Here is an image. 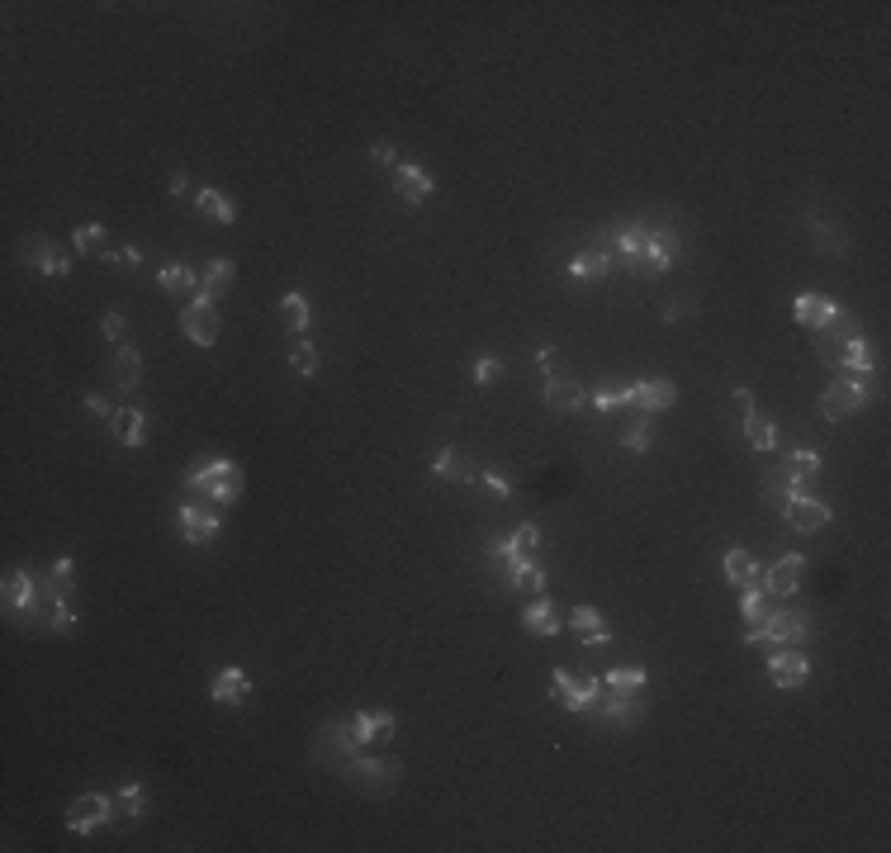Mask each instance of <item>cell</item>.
<instances>
[{
    "mask_svg": "<svg viewBox=\"0 0 891 853\" xmlns=\"http://www.w3.org/2000/svg\"><path fill=\"white\" fill-rule=\"evenodd\" d=\"M536 550H541V527L536 522H522V527H512L508 536H498L489 545V564L498 569V579L508 583L512 593H531V598L546 593L550 579L536 564Z\"/></svg>",
    "mask_w": 891,
    "mask_h": 853,
    "instance_id": "1",
    "label": "cell"
},
{
    "mask_svg": "<svg viewBox=\"0 0 891 853\" xmlns=\"http://www.w3.org/2000/svg\"><path fill=\"white\" fill-rule=\"evenodd\" d=\"M181 493L190 503H204V508H233L242 498V470H237L228 455H200L181 479Z\"/></svg>",
    "mask_w": 891,
    "mask_h": 853,
    "instance_id": "2",
    "label": "cell"
},
{
    "mask_svg": "<svg viewBox=\"0 0 891 853\" xmlns=\"http://www.w3.org/2000/svg\"><path fill=\"white\" fill-rule=\"evenodd\" d=\"M816 636L811 612H792V607H768L759 626H745V645L754 650H806Z\"/></svg>",
    "mask_w": 891,
    "mask_h": 853,
    "instance_id": "3",
    "label": "cell"
},
{
    "mask_svg": "<svg viewBox=\"0 0 891 853\" xmlns=\"http://www.w3.org/2000/svg\"><path fill=\"white\" fill-rule=\"evenodd\" d=\"M361 740H356V730H351V721H328V726H318L313 730V740H309V759L318 763V768H332L337 778H342L346 768L356 763V754H361Z\"/></svg>",
    "mask_w": 891,
    "mask_h": 853,
    "instance_id": "4",
    "label": "cell"
},
{
    "mask_svg": "<svg viewBox=\"0 0 891 853\" xmlns=\"http://www.w3.org/2000/svg\"><path fill=\"white\" fill-rule=\"evenodd\" d=\"M877 394H882V380H830L820 389V418L849 422L854 413H863Z\"/></svg>",
    "mask_w": 891,
    "mask_h": 853,
    "instance_id": "5",
    "label": "cell"
},
{
    "mask_svg": "<svg viewBox=\"0 0 891 853\" xmlns=\"http://www.w3.org/2000/svg\"><path fill=\"white\" fill-rule=\"evenodd\" d=\"M0 602H5V612H10V617H24L29 626H48V612H43V593H38V574H34V569H5Z\"/></svg>",
    "mask_w": 891,
    "mask_h": 853,
    "instance_id": "6",
    "label": "cell"
},
{
    "mask_svg": "<svg viewBox=\"0 0 891 853\" xmlns=\"http://www.w3.org/2000/svg\"><path fill=\"white\" fill-rule=\"evenodd\" d=\"M602 692H607L602 673H588V678H579V673H569V669L550 673V697H555L564 711H574V716H593V707L602 702Z\"/></svg>",
    "mask_w": 891,
    "mask_h": 853,
    "instance_id": "7",
    "label": "cell"
},
{
    "mask_svg": "<svg viewBox=\"0 0 891 853\" xmlns=\"http://www.w3.org/2000/svg\"><path fill=\"white\" fill-rule=\"evenodd\" d=\"M356 792H365V797H389L394 787L403 782V763H394V759H375V754H356V763L342 773Z\"/></svg>",
    "mask_w": 891,
    "mask_h": 853,
    "instance_id": "8",
    "label": "cell"
},
{
    "mask_svg": "<svg viewBox=\"0 0 891 853\" xmlns=\"http://www.w3.org/2000/svg\"><path fill=\"white\" fill-rule=\"evenodd\" d=\"M593 721H602L607 730H640L650 721V697L645 692H602Z\"/></svg>",
    "mask_w": 891,
    "mask_h": 853,
    "instance_id": "9",
    "label": "cell"
},
{
    "mask_svg": "<svg viewBox=\"0 0 891 853\" xmlns=\"http://www.w3.org/2000/svg\"><path fill=\"white\" fill-rule=\"evenodd\" d=\"M119 820V801L105 797V792H86L67 806V835H95Z\"/></svg>",
    "mask_w": 891,
    "mask_h": 853,
    "instance_id": "10",
    "label": "cell"
},
{
    "mask_svg": "<svg viewBox=\"0 0 891 853\" xmlns=\"http://www.w3.org/2000/svg\"><path fill=\"white\" fill-rule=\"evenodd\" d=\"M181 332H185V342L214 346V342H219V332H223L219 304H214V299H204V294H190V304L181 309Z\"/></svg>",
    "mask_w": 891,
    "mask_h": 853,
    "instance_id": "11",
    "label": "cell"
},
{
    "mask_svg": "<svg viewBox=\"0 0 891 853\" xmlns=\"http://www.w3.org/2000/svg\"><path fill=\"white\" fill-rule=\"evenodd\" d=\"M19 261H24L29 271L48 275V280H62V275H72V256L57 252L53 237H43V233H29L24 242H19Z\"/></svg>",
    "mask_w": 891,
    "mask_h": 853,
    "instance_id": "12",
    "label": "cell"
},
{
    "mask_svg": "<svg viewBox=\"0 0 891 853\" xmlns=\"http://www.w3.org/2000/svg\"><path fill=\"white\" fill-rule=\"evenodd\" d=\"M778 517L792 531H825L830 522H835V508H830L825 498H816V493H792V498L782 503Z\"/></svg>",
    "mask_w": 891,
    "mask_h": 853,
    "instance_id": "13",
    "label": "cell"
},
{
    "mask_svg": "<svg viewBox=\"0 0 891 853\" xmlns=\"http://www.w3.org/2000/svg\"><path fill=\"white\" fill-rule=\"evenodd\" d=\"M176 527H181V541L190 545H209L223 536V512L219 508H204V503H190L185 498L181 512H176Z\"/></svg>",
    "mask_w": 891,
    "mask_h": 853,
    "instance_id": "14",
    "label": "cell"
},
{
    "mask_svg": "<svg viewBox=\"0 0 891 853\" xmlns=\"http://www.w3.org/2000/svg\"><path fill=\"white\" fill-rule=\"evenodd\" d=\"M801 579H806V560L801 555H782V560H773L768 569H759V583H764V593L768 598H797L801 593Z\"/></svg>",
    "mask_w": 891,
    "mask_h": 853,
    "instance_id": "15",
    "label": "cell"
},
{
    "mask_svg": "<svg viewBox=\"0 0 891 853\" xmlns=\"http://www.w3.org/2000/svg\"><path fill=\"white\" fill-rule=\"evenodd\" d=\"M835 370H844L849 380H882L877 375V346L863 337V332H854L849 342L839 346V356H835Z\"/></svg>",
    "mask_w": 891,
    "mask_h": 853,
    "instance_id": "16",
    "label": "cell"
},
{
    "mask_svg": "<svg viewBox=\"0 0 891 853\" xmlns=\"http://www.w3.org/2000/svg\"><path fill=\"white\" fill-rule=\"evenodd\" d=\"M564 626L579 636L583 650H602V645H612V626H607V617H602L598 607H588V602H579V607L564 617Z\"/></svg>",
    "mask_w": 891,
    "mask_h": 853,
    "instance_id": "17",
    "label": "cell"
},
{
    "mask_svg": "<svg viewBox=\"0 0 891 853\" xmlns=\"http://www.w3.org/2000/svg\"><path fill=\"white\" fill-rule=\"evenodd\" d=\"M432 190H437V181H432V171L418 162H399L394 166V195H399L408 209H418V204L432 200Z\"/></svg>",
    "mask_w": 891,
    "mask_h": 853,
    "instance_id": "18",
    "label": "cell"
},
{
    "mask_svg": "<svg viewBox=\"0 0 891 853\" xmlns=\"http://www.w3.org/2000/svg\"><path fill=\"white\" fill-rule=\"evenodd\" d=\"M768 678H773L782 692H797V688H806V678H811V659L801 650H768Z\"/></svg>",
    "mask_w": 891,
    "mask_h": 853,
    "instance_id": "19",
    "label": "cell"
},
{
    "mask_svg": "<svg viewBox=\"0 0 891 853\" xmlns=\"http://www.w3.org/2000/svg\"><path fill=\"white\" fill-rule=\"evenodd\" d=\"M678 261V237H673V228H650V237H645V252H640V266L636 271L645 275H664Z\"/></svg>",
    "mask_w": 891,
    "mask_h": 853,
    "instance_id": "20",
    "label": "cell"
},
{
    "mask_svg": "<svg viewBox=\"0 0 891 853\" xmlns=\"http://www.w3.org/2000/svg\"><path fill=\"white\" fill-rule=\"evenodd\" d=\"M209 697H214L219 707H242V702L252 697V673L237 669V664L219 669L214 678H209Z\"/></svg>",
    "mask_w": 891,
    "mask_h": 853,
    "instance_id": "21",
    "label": "cell"
},
{
    "mask_svg": "<svg viewBox=\"0 0 891 853\" xmlns=\"http://www.w3.org/2000/svg\"><path fill=\"white\" fill-rule=\"evenodd\" d=\"M351 730H356V740H361L365 749L370 745H394L399 721H394V711H356V716H351Z\"/></svg>",
    "mask_w": 891,
    "mask_h": 853,
    "instance_id": "22",
    "label": "cell"
},
{
    "mask_svg": "<svg viewBox=\"0 0 891 853\" xmlns=\"http://www.w3.org/2000/svg\"><path fill=\"white\" fill-rule=\"evenodd\" d=\"M839 313H844V309H839L835 299H825V294H816V290H806V294H797V299H792V318H797L801 327H811V332L830 327Z\"/></svg>",
    "mask_w": 891,
    "mask_h": 853,
    "instance_id": "23",
    "label": "cell"
},
{
    "mask_svg": "<svg viewBox=\"0 0 891 853\" xmlns=\"http://www.w3.org/2000/svg\"><path fill=\"white\" fill-rule=\"evenodd\" d=\"M541 399H546L550 413H579V408H588V389L574 375H555V380H546Z\"/></svg>",
    "mask_w": 891,
    "mask_h": 853,
    "instance_id": "24",
    "label": "cell"
},
{
    "mask_svg": "<svg viewBox=\"0 0 891 853\" xmlns=\"http://www.w3.org/2000/svg\"><path fill=\"white\" fill-rule=\"evenodd\" d=\"M678 403V384L673 380H636L631 384V408H640V413H664V408H673Z\"/></svg>",
    "mask_w": 891,
    "mask_h": 853,
    "instance_id": "25",
    "label": "cell"
},
{
    "mask_svg": "<svg viewBox=\"0 0 891 853\" xmlns=\"http://www.w3.org/2000/svg\"><path fill=\"white\" fill-rule=\"evenodd\" d=\"M110 384L119 394H133V389H143V351H133V346H114L110 356Z\"/></svg>",
    "mask_w": 891,
    "mask_h": 853,
    "instance_id": "26",
    "label": "cell"
},
{
    "mask_svg": "<svg viewBox=\"0 0 891 853\" xmlns=\"http://www.w3.org/2000/svg\"><path fill=\"white\" fill-rule=\"evenodd\" d=\"M560 626H564V617H560V607L541 593V598H531L527 607H522V631H531L536 640H550V636H560Z\"/></svg>",
    "mask_w": 891,
    "mask_h": 853,
    "instance_id": "27",
    "label": "cell"
},
{
    "mask_svg": "<svg viewBox=\"0 0 891 853\" xmlns=\"http://www.w3.org/2000/svg\"><path fill=\"white\" fill-rule=\"evenodd\" d=\"M432 474L437 479H451V484H479V474H484V465H474V460H465V455L455 451V446H441L437 455H432Z\"/></svg>",
    "mask_w": 891,
    "mask_h": 853,
    "instance_id": "28",
    "label": "cell"
},
{
    "mask_svg": "<svg viewBox=\"0 0 891 853\" xmlns=\"http://www.w3.org/2000/svg\"><path fill=\"white\" fill-rule=\"evenodd\" d=\"M607 271H612V256L602 252V247H588V252H579L569 261V280L574 285H598V280H607Z\"/></svg>",
    "mask_w": 891,
    "mask_h": 853,
    "instance_id": "29",
    "label": "cell"
},
{
    "mask_svg": "<svg viewBox=\"0 0 891 853\" xmlns=\"http://www.w3.org/2000/svg\"><path fill=\"white\" fill-rule=\"evenodd\" d=\"M233 275H237V266L228 261V256H214V261H204V266H200V294L219 304L223 294H228V285H233Z\"/></svg>",
    "mask_w": 891,
    "mask_h": 853,
    "instance_id": "30",
    "label": "cell"
},
{
    "mask_svg": "<svg viewBox=\"0 0 891 853\" xmlns=\"http://www.w3.org/2000/svg\"><path fill=\"white\" fill-rule=\"evenodd\" d=\"M612 252L621 256V261H631V266H640V252H645V237H650V223H621V228H612Z\"/></svg>",
    "mask_w": 891,
    "mask_h": 853,
    "instance_id": "31",
    "label": "cell"
},
{
    "mask_svg": "<svg viewBox=\"0 0 891 853\" xmlns=\"http://www.w3.org/2000/svg\"><path fill=\"white\" fill-rule=\"evenodd\" d=\"M782 474L792 479V489L797 493H811V479L820 474V455L811 451V446H801V451H792L787 460H782Z\"/></svg>",
    "mask_w": 891,
    "mask_h": 853,
    "instance_id": "32",
    "label": "cell"
},
{
    "mask_svg": "<svg viewBox=\"0 0 891 853\" xmlns=\"http://www.w3.org/2000/svg\"><path fill=\"white\" fill-rule=\"evenodd\" d=\"M157 290H166V294H200V271H195V266H185V261H166L162 271H157Z\"/></svg>",
    "mask_w": 891,
    "mask_h": 853,
    "instance_id": "33",
    "label": "cell"
},
{
    "mask_svg": "<svg viewBox=\"0 0 891 853\" xmlns=\"http://www.w3.org/2000/svg\"><path fill=\"white\" fill-rule=\"evenodd\" d=\"M309 323H313L309 299H304V294H299V290L280 294V327H285L290 337H304V332H309Z\"/></svg>",
    "mask_w": 891,
    "mask_h": 853,
    "instance_id": "34",
    "label": "cell"
},
{
    "mask_svg": "<svg viewBox=\"0 0 891 853\" xmlns=\"http://www.w3.org/2000/svg\"><path fill=\"white\" fill-rule=\"evenodd\" d=\"M110 427H114V436H119L124 446H133V451L147 446V413H143V408H119V413L110 418Z\"/></svg>",
    "mask_w": 891,
    "mask_h": 853,
    "instance_id": "35",
    "label": "cell"
},
{
    "mask_svg": "<svg viewBox=\"0 0 891 853\" xmlns=\"http://www.w3.org/2000/svg\"><path fill=\"white\" fill-rule=\"evenodd\" d=\"M858 327H854V318H849V313H839L835 323L830 327H820V346H816V356L825 365H835V356H839V346L849 342V337H854Z\"/></svg>",
    "mask_w": 891,
    "mask_h": 853,
    "instance_id": "36",
    "label": "cell"
},
{
    "mask_svg": "<svg viewBox=\"0 0 891 853\" xmlns=\"http://www.w3.org/2000/svg\"><path fill=\"white\" fill-rule=\"evenodd\" d=\"M745 441H749V446H754L759 455H773V451H778V422L764 418L759 408H754V413H745Z\"/></svg>",
    "mask_w": 891,
    "mask_h": 853,
    "instance_id": "37",
    "label": "cell"
},
{
    "mask_svg": "<svg viewBox=\"0 0 891 853\" xmlns=\"http://www.w3.org/2000/svg\"><path fill=\"white\" fill-rule=\"evenodd\" d=\"M195 209L209 214L214 223H223V228L237 223V204H233V195H223V190H195Z\"/></svg>",
    "mask_w": 891,
    "mask_h": 853,
    "instance_id": "38",
    "label": "cell"
},
{
    "mask_svg": "<svg viewBox=\"0 0 891 853\" xmlns=\"http://www.w3.org/2000/svg\"><path fill=\"white\" fill-rule=\"evenodd\" d=\"M792 493H797V489H792V479L782 474V465H768V470L759 474V498H764L773 512H782V503H787Z\"/></svg>",
    "mask_w": 891,
    "mask_h": 853,
    "instance_id": "39",
    "label": "cell"
},
{
    "mask_svg": "<svg viewBox=\"0 0 891 853\" xmlns=\"http://www.w3.org/2000/svg\"><path fill=\"white\" fill-rule=\"evenodd\" d=\"M721 574H726V583L745 588V583L759 579V560H754L749 550H726V560H721Z\"/></svg>",
    "mask_w": 891,
    "mask_h": 853,
    "instance_id": "40",
    "label": "cell"
},
{
    "mask_svg": "<svg viewBox=\"0 0 891 853\" xmlns=\"http://www.w3.org/2000/svg\"><path fill=\"white\" fill-rule=\"evenodd\" d=\"M602 683H607V692H645L650 688V673L640 669V664H617V669L602 673Z\"/></svg>",
    "mask_w": 891,
    "mask_h": 853,
    "instance_id": "41",
    "label": "cell"
},
{
    "mask_svg": "<svg viewBox=\"0 0 891 853\" xmlns=\"http://www.w3.org/2000/svg\"><path fill=\"white\" fill-rule=\"evenodd\" d=\"M768 607H773V598L764 593V583L759 579L740 588V617H745V626H759V621L768 617Z\"/></svg>",
    "mask_w": 891,
    "mask_h": 853,
    "instance_id": "42",
    "label": "cell"
},
{
    "mask_svg": "<svg viewBox=\"0 0 891 853\" xmlns=\"http://www.w3.org/2000/svg\"><path fill=\"white\" fill-rule=\"evenodd\" d=\"M72 247L81 256H105L110 252V233H105V223H81L72 233Z\"/></svg>",
    "mask_w": 891,
    "mask_h": 853,
    "instance_id": "43",
    "label": "cell"
},
{
    "mask_svg": "<svg viewBox=\"0 0 891 853\" xmlns=\"http://www.w3.org/2000/svg\"><path fill=\"white\" fill-rule=\"evenodd\" d=\"M811 233H816V252L820 256H844V252H849V237H844V228H835V223L811 218Z\"/></svg>",
    "mask_w": 891,
    "mask_h": 853,
    "instance_id": "44",
    "label": "cell"
},
{
    "mask_svg": "<svg viewBox=\"0 0 891 853\" xmlns=\"http://www.w3.org/2000/svg\"><path fill=\"white\" fill-rule=\"evenodd\" d=\"M290 370H294V375H304V380H313V375L323 370V356H318V346H313L309 337H294V346H290Z\"/></svg>",
    "mask_w": 891,
    "mask_h": 853,
    "instance_id": "45",
    "label": "cell"
},
{
    "mask_svg": "<svg viewBox=\"0 0 891 853\" xmlns=\"http://www.w3.org/2000/svg\"><path fill=\"white\" fill-rule=\"evenodd\" d=\"M114 801H119V816H128V820L147 816V787L143 782H124V787L114 792Z\"/></svg>",
    "mask_w": 891,
    "mask_h": 853,
    "instance_id": "46",
    "label": "cell"
},
{
    "mask_svg": "<svg viewBox=\"0 0 891 853\" xmlns=\"http://www.w3.org/2000/svg\"><path fill=\"white\" fill-rule=\"evenodd\" d=\"M503 375H508V365H503V356H493V351H484V356L470 365V380L479 384V389H493Z\"/></svg>",
    "mask_w": 891,
    "mask_h": 853,
    "instance_id": "47",
    "label": "cell"
},
{
    "mask_svg": "<svg viewBox=\"0 0 891 853\" xmlns=\"http://www.w3.org/2000/svg\"><path fill=\"white\" fill-rule=\"evenodd\" d=\"M621 446H626V451H636V455L650 451V413H640L636 422H626V432H621Z\"/></svg>",
    "mask_w": 891,
    "mask_h": 853,
    "instance_id": "48",
    "label": "cell"
},
{
    "mask_svg": "<svg viewBox=\"0 0 891 853\" xmlns=\"http://www.w3.org/2000/svg\"><path fill=\"white\" fill-rule=\"evenodd\" d=\"M588 403L598 408V413H617L631 403V384H617V389H598V394H588Z\"/></svg>",
    "mask_w": 891,
    "mask_h": 853,
    "instance_id": "49",
    "label": "cell"
},
{
    "mask_svg": "<svg viewBox=\"0 0 891 853\" xmlns=\"http://www.w3.org/2000/svg\"><path fill=\"white\" fill-rule=\"evenodd\" d=\"M659 318H664V323H688V318H697V299H692V294H678V299H669V304H664V313H659Z\"/></svg>",
    "mask_w": 891,
    "mask_h": 853,
    "instance_id": "50",
    "label": "cell"
},
{
    "mask_svg": "<svg viewBox=\"0 0 891 853\" xmlns=\"http://www.w3.org/2000/svg\"><path fill=\"white\" fill-rule=\"evenodd\" d=\"M474 489L493 493L498 503H508V498H512V484H508V479H503V474H498V470H489V465H484V474H479V484H474Z\"/></svg>",
    "mask_w": 891,
    "mask_h": 853,
    "instance_id": "51",
    "label": "cell"
},
{
    "mask_svg": "<svg viewBox=\"0 0 891 853\" xmlns=\"http://www.w3.org/2000/svg\"><path fill=\"white\" fill-rule=\"evenodd\" d=\"M76 607L72 602H62V607H53V617H48V631H57V636H76Z\"/></svg>",
    "mask_w": 891,
    "mask_h": 853,
    "instance_id": "52",
    "label": "cell"
},
{
    "mask_svg": "<svg viewBox=\"0 0 891 853\" xmlns=\"http://www.w3.org/2000/svg\"><path fill=\"white\" fill-rule=\"evenodd\" d=\"M100 332H105V337H110L114 346H124V337H128V318H124L119 309H110L105 318H100Z\"/></svg>",
    "mask_w": 891,
    "mask_h": 853,
    "instance_id": "53",
    "label": "cell"
},
{
    "mask_svg": "<svg viewBox=\"0 0 891 853\" xmlns=\"http://www.w3.org/2000/svg\"><path fill=\"white\" fill-rule=\"evenodd\" d=\"M536 365H541V375H546V380L564 375V361H560V351H555V346H541V351H536Z\"/></svg>",
    "mask_w": 891,
    "mask_h": 853,
    "instance_id": "54",
    "label": "cell"
},
{
    "mask_svg": "<svg viewBox=\"0 0 891 853\" xmlns=\"http://www.w3.org/2000/svg\"><path fill=\"white\" fill-rule=\"evenodd\" d=\"M105 261H110V266H143V252H138V247H110Z\"/></svg>",
    "mask_w": 891,
    "mask_h": 853,
    "instance_id": "55",
    "label": "cell"
},
{
    "mask_svg": "<svg viewBox=\"0 0 891 853\" xmlns=\"http://www.w3.org/2000/svg\"><path fill=\"white\" fill-rule=\"evenodd\" d=\"M370 162L399 166V147H394V143H370Z\"/></svg>",
    "mask_w": 891,
    "mask_h": 853,
    "instance_id": "56",
    "label": "cell"
},
{
    "mask_svg": "<svg viewBox=\"0 0 891 853\" xmlns=\"http://www.w3.org/2000/svg\"><path fill=\"white\" fill-rule=\"evenodd\" d=\"M86 408H91L95 418H105V422H110L114 413H119V408H110V399H100V394H86Z\"/></svg>",
    "mask_w": 891,
    "mask_h": 853,
    "instance_id": "57",
    "label": "cell"
},
{
    "mask_svg": "<svg viewBox=\"0 0 891 853\" xmlns=\"http://www.w3.org/2000/svg\"><path fill=\"white\" fill-rule=\"evenodd\" d=\"M730 399L740 403V413H754V389H749V384H735V389H730Z\"/></svg>",
    "mask_w": 891,
    "mask_h": 853,
    "instance_id": "58",
    "label": "cell"
},
{
    "mask_svg": "<svg viewBox=\"0 0 891 853\" xmlns=\"http://www.w3.org/2000/svg\"><path fill=\"white\" fill-rule=\"evenodd\" d=\"M166 190H171V195H176V200H185V195H190V176H185V171H176V176H171V185H166Z\"/></svg>",
    "mask_w": 891,
    "mask_h": 853,
    "instance_id": "59",
    "label": "cell"
}]
</instances>
